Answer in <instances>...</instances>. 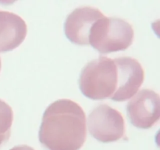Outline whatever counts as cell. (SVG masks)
Wrapping results in <instances>:
<instances>
[{
	"instance_id": "1",
	"label": "cell",
	"mask_w": 160,
	"mask_h": 150,
	"mask_svg": "<svg viewBox=\"0 0 160 150\" xmlns=\"http://www.w3.org/2000/svg\"><path fill=\"white\" fill-rule=\"evenodd\" d=\"M86 136L85 112L78 103L59 99L45 109L39 141L48 150H80Z\"/></svg>"
},
{
	"instance_id": "2",
	"label": "cell",
	"mask_w": 160,
	"mask_h": 150,
	"mask_svg": "<svg viewBox=\"0 0 160 150\" xmlns=\"http://www.w3.org/2000/svg\"><path fill=\"white\" fill-rule=\"evenodd\" d=\"M117 86V65L114 59L106 56L89 62L80 75V89L84 96L92 100L111 98Z\"/></svg>"
},
{
	"instance_id": "3",
	"label": "cell",
	"mask_w": 160,
	"mask_h": 150,
	"mask_svg": "<svg viewBox=\"0 0 160 150\" xmlns=\"http://www.w3.org/2000/svg\"><path fill=\"white\" fill-rule=\"evenodd\" d=\"M134 32L129 22L106 16L97 20L89 34V45L100 53L123 51L134 41Z\"/></svg>"
},
{
	"instance_id": "4",
	"label": "cell",
	"mask_w": 160,
	"mask_h": 150,
	"mask_svg": "<svg viewBox=\"0 0 160 150\" xmlns=\"http://www.w3.org/2000/svg\"><path fill=\"white\" fill-rule=\"evenodd\" d=\"M88 126L91 135L103 143L117 142L125 135L122 114L107 104H101L90 112Z\"/></svg>"
},
{
	"instance_id": "5",
	"label": "cell",
	"mask_w": 160,
	"mask_h": 150,
	"mask_svg": "<svg viewBox=\"0 0 160 150\" xmlns=\"http://www.w3.org/2000/svg\"><path fill=\"white\" fill-rule=\"evenodd\" d=\"M159 96L151 89L140 91L127 106L128 116L134 127L148 129L159 120Z\"/></svg>"
},
{
	"instance_id": "6",
	"label": "cell",
	"mask_w": 160,
	"mask_h": 150,
	"mask_svg": "<svg viewBox=\"0 0 160 150\" xmlns=\"http://www.w3.org/2000/svg\"><path fill=\"white\" fill-rule=\"evenodd\" d=\"M114 62L117 69V86L111 99L126 101L134 96L143 84L145 71L140 62L134 58H117Z\"/></svg>"
},
{
	"instance_id": "7",
	"label": "cell",
	"mask_w": 160,
	"mask_h": 150,
	"mask_svg": "<svg viewBox=\"0 0 160 150\" xmlns=\"http://www.w3.org/2000/svg\"><path fill=\"white\" fill-rule=\"evenodd\" d=\"M104 16L96 8L88 6L77 8L66 19L65 35L73 44L89 45V34L92 26Z\"/></svg>"
},
{
	"instance_id": "8",
	"label": "cell",
	"mask_w": 160,
	"mask_h": 150,
	"mask_svg": "<svg viewBox=\"0 0 160 150\" xmlns=\"http://www.w3.org/2000/svg\"><path fill=\"white\" fill-rule=\"evenodd\" d=\"M27 33L28 27L23 18L13 12L0 10V52L20 46Z\"/></svg>"
},
{
	"instance_id": "9",
	"label": "cell",
	"mask_w": 160,
	"mask_h": 150,
	"mask_svg": "<svg viewBox=\"0 0 160 150\" xmlns=\"http://www.w3.org/2000/svg\"><path fill=\"white\" fill-rule=\"evenodd\" d=\"M12 121L13 112L12 108L0 99V146L9 139Z\"/></svg>"
},
{
	"instance_id": "10",
	"label": "cell",
	"mask_w": 160,
	"mask_h": 150,
	"mask_svg": "<svg viewBox=\"0 0 160 150\" xmlns=\"http://www.w3.org/2000/svg\"><path fill=\"white\" fill-rule=\"evenodd\" d=\"M10 150H34L32 147H30L26 145H17V146L13 147L11 148Z\"/></svg>"
},
{
	"instance_id": "11",
	"label": "cell",
	"mask_w": 160,
	"mask_h": 150,
	"mask_svg": "<svg viewBox=\"0 0 160 150\" xmlns=\"http://www.w3.org/2000/svg\"><path fill=\"white\" fill-rule=\"evenodd\" d=\"M1 67H2V62H1V59H0V71H1Z\"/></svg>"
}]
</instances>
